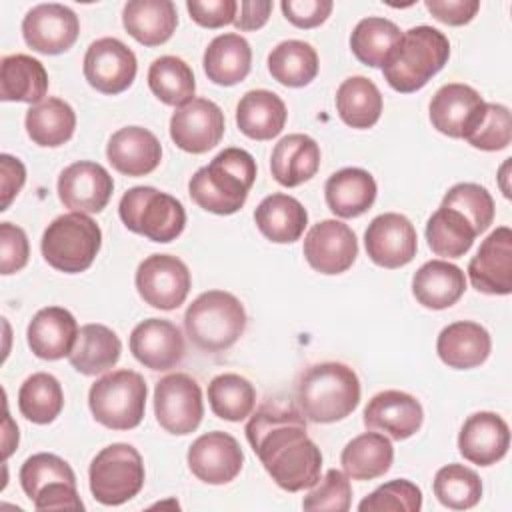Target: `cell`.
I'll return each instance as SVG.
<instances>
[{
  "mask_svg": "<svg viewBox=\"0 0 512 512\" xmlns=\"http://www.w3.org/2000/svg\"><path fill=\"white\" fill-rule=\"evenodd\" d=\"M298 410L316 424L350 416L360 402V380L342 362H320L306 368L296 384Z\"/></svg>",
  "mask_w": 512,
  "mask_h": 512,
  "instance_id": "cell-3",
  "label": "cell"
},
{
  "mask_svg": "<svg viewBox=\"0 0 512 512\" xmlns=\"http://www.w3.org/2000/svg\"><path fill=\"white\" fill-rule=\"evenodd\" d=\"M320 168V146L306 134H288L272 150L270 170L286 188L308 182Z\"/></svg>",
  "mask_w": 512,
  "mask_h": 512,
  "instance_id": "cell-28",
  "label": "cell"
},
{
  "mask_svg": "<svg viewBox=\"0 0 512 512\" xmlns=\"http://www.w3.org/2000/svg\"><path fill=\"white\" fill-rule=\"evenodd\" d=\"M394 460L392 442L380 432H364L352 438L340 456L344 474L352 480H374L384 476Z\"/></svg>",
  "mask_w": 512,
  "mask_h": 512,
  "instance_id": "cell-36",
  "label": "cell"
},
{
  "mask_svg": "<svg viewBox=\"0 0 512 512\" xmlns=\"http://www.w3.org/2000/svg\"><path fill=\"white\" fill-rule=\"evenodd\" d=\"M246 438L272 480L288 492L320 480L322 452L306 434L304 414L292 404L264 402L246 424Z\"/></svg>",
  "mask_w": 512,
  "mask_h": 512,
  "instance_id": "cell-1",
  "label": "cell"
},
{
  "mask_svg": "<svg viewBox=\"0 0 512 512\" xmlns=\"http://www.w3.org/2000/svg\"><path fill=\"white\" fill-rule=\"evenodd\" d=\"M440 206H448L464 214L478 234L488 230L494 220V200L490 192L474 182L454 184L444 194Z\"/></svg>",
  "mask_w": 512,
  "mask_h": 512,
  "instance_id": "cell-47",
  "label": "cell"
},
{
  "mask_svg": "<svg viewBox=\"0 0 512 512\" xmlns=\"http://www.w3.org/2000/svg\"><path fill=\"white\" fill-rule=\"evenodd\" d=\"M240 14H236L234 26L238 30H258L262 28L272 12V2L270 0H242L238 4Z\"/></svg>",
  "mask_w": 512,
  "mask_h": 512,
  "instance_id": "cell-57",
  "label": "cell"
},
{
  "mask_svg": "<svg viewBox=\"0 0 512 512\" xmlns=\"http://www.w3.org/2000/svg\"><path fill=\"white\" fill-rule=\"evenodd\" d=\"M422 420V404L402 390L378 392L364 408V426L386 432L392 440H406L414 436L420 430Z\"/></svg>",
  "mask_w": 512,
  "mask_h": 512,
  "instance_id": "cell-21",
  "label": "cell"
},
{
  "mask_svg": "<svg viewBox=\"0 0 512 512\" xmlns=\"http://www.w3.org/2000/svg\"><path fill=\"white\" fill-rule=\"evenodd\" d=\"M122 24L136 42L160 46L178 26L176 6L170 0H130L122 10Z\"/></svg>",
  "mask_w": 512,
  "mask_h": 512,
  "instance_id": "cell-27",
  "label": "cell"
},
{
  "mask_svg": "<svg viewBox=\"0 0 512 512\" xmlns=\"http://www.w3.org/2000/svg\"><path fill=\"white\" fill-rule=\"evenodd\" d=\"M336 110L344 124L372 128L382 114V94L366 76H350L336 90Z\"/></svg>",
  "mask_w": 512,
  "mask_h": 512,
  "instance_id": "cell-38",
  "label": "cell"
},
{
  "mask_svg": "<svg viewBox=\"0 0 512 512\" xmlns=\"http://www.w3.org/2000/svg\"><path fill=\"white\" fill-rule=\"evenodd\" d=\"M364 246L370 260L382 268H400L412 262L418 250V236L414 224L396 212L376 216L366 232Z\"/></svg>",
  "mask_w": 512,
  "mask_h": 512,
  "instance_id": "cell-17",
  "label": "cell"
},
{
  "mask_svg": "<svg viewBox=\"0 0 512 512\" xmlns=\"http://www.w3.org/2000/svg\"><path fill=\"white\" fill-rule=\"evenodd\" d=\"M352 504V488L350 480L344 472L330 468L324 478H320L314 488L304 496V510H332L346 512Z\"/></svg>",
  "mask_w": 512,
  "mask_h": 512,
  "instance_id": "cell-50",
  "label": "cell"
},
{
  "mask_svg": "<svg viewBox=\"0 0 512 512\" xmlns=\"http://www.w3.org/2000/svg\"><path fill=\"white\" fill-rule=\"evenodd\" d=\"M450 58V42L444 32L432 26H414L406 30L382 66L384 80L396 92L410 94L428 84Z\"/></svg>",
  "mask_w": 512,
  "mask_h": 512,
  "instance_id": "cell-4",
  "label": "cell"
},
{
  "mask_svg": "<svg viewBox=\"0 0 512 512\" xmlns=\"http://www.w3.org/2000/svg\"><path fill=\"white\" fill-rule=\"evenodd\" d=\"M130 352L150 370H170L184 358V338L180 328L164 318H148L134 326Z\"/></svg>",
  "mask_w": 512,
  "mask_h": 512,
  "instance_id": "cell-20",
  "label": "cell"
},
{
  "mask_svg": "<svg viewBox=\"0 0 512 512\" xmlns=\"http://www.w3.org/2000/svg\"><path fill=\"white\" fill-rule=\"evenodd\" d=\"M106 158L116 172L138 178L158 168L162 146L150 130L142 126H124L110 136Z\"/></svg>",
  "mask_w": 512,
  "mask_h": 512,
  "instance_id": "cell-23",
  "label": "cell"
},
{
  "mask_svg": "<svg viewBox=\"0 0 512 512\" xmlns=\"http://www.w3.org/2000/svg\"><path fill=\"white\" fill-rule=\"evenodd\" d=\"M254 222L270 242L292 244L304 234L308 212L294 196L276 192L256 206Z\"/></svg>",
  "mask_w": 512,
  "mask_h": 512,
  "instance_id": "cell-32",
  "label": "cell"
},
{
  "mask_svg": "<svg viewBox=\"0 0 512 512\" xmlns=\"http://www.w3.org/2000/svg\"><path fill=\"white\" fill-rule=\"evenodd\" d=\"M48 92L44 64L28 54H10L0 64V98L4 102L38 104Z\"/></svg>",
  "mask_w": 512,
  "mask_h": 512,
  "instance_id": "cell-34",
  "label": "cell"
},
{
  "mask_svg": "<svg viewBox=\"0 0 512 512\" xmlns=\"http://www.w3.org/2000/svg\"><path fill=\"white\" fill-rule=\"evenodd\" d=\"M224 112L208 98H192L170 118L172 142L190 154L212 150L224 136Z\"/></svg>",
  "mask_w": 512,
  "mask_h": 512,
  "instance_id": "cell-13",
  "label": "cell"
},
{
  "mask_svg": "<svg viewBox=\"0 0 512 512\" xmlns=\"http://www.w3.org/2000/svg\"><path fill=\"white\" fill-rule=\"evenodd\" d=\"M154 414L158 424L170 434L186 436L194 432L204 416L198 382L184 372L160 378L154 386Z\"/></svg>",
  "mask_w": 512,
  "mask_h": 512,
  "instance_id": "cell-10",
  "label": "cell"
},
{
  "mask_svg": "<svg viewBox=\"0 0 512 512\" xmlns=\"http://www.w3.org/2000/svg\"><path fill=\"white\" fill-rule=\"evenodd\" d=\"M76 336V318L62 306H48L38 310L26 330L30 350L42 360H60L70 356Z\"/></svg>",
  "mask_w": 512,
  "mask_h": 512,
  "instance_id": "cell-24",
  "label": "cell"
},
{
  "mask_svg": "<svg viewBox=\"0 0 512 512\" xmlns=\"http://www.w3.org/2000/svg\"><path fill=\"white\" fill-rule=\"evenodd\" d=\"M420 508L422 490L406 478H396L378 486L358 504L360 512H418Z\"/></svg>",
  "mask_w": 512,
  "mask_h": 512,
  "instance_id": "cell-49",
  "label": "cell"
},
{
  "mask_svg": "<svg viewBox=\"0 0 512 512\" xmlns=\"http://www.w3.org/2000/svg\"><path fill=\"white\" fill-rule=\"evenodd\" d=\"M136 54L118 38H98L84 56V78L102 94H120L136 78Z\"/></svg>",
  "mask_w": 512,
  "mask_h": 512,
  "instance_id": "cell-12",
  "label": "cell"
},
{
  "mask_svg": "<svg viewBox=\"0 0 512 512\" xmlns=\"http://www.w3.org/2000/svg\"><path fill=\"white\" fill-rule=\"evenodd\" d=\"M192 286L188 266L172 254H152L136 270L140 298L158 310H174L184 304Z\"/></svg>",
  "mask_w": 512,
  "mask_h": 512,
  "instance_id": "cell-11",
  "label": "cell"
},
{
  "mask_svg": "<svg viewBox=\"0 0 512 512\" xmlns=\"http://www.w3.org/2000/svg\"><path fill=\"white\" fill-rule=\"evenodd\" d=\"M190 472L206 484H228L232 482L244 464V452L234 436L222 430L206 432L198 436L188 448Z\"/></svg>",
  "mask_w": 512,
  "mask_h": 512,
  "instance_id": "cell-15",
  "label": "cell"
},
{
  "mask_svg": "<svg viewBox=\"0 0 512 512\" xmlns=\"http://www.w3.org/2000/svg\"><path fill=\"white\" fill-rule=\"evenodd\" d=\"M466 290L462 268L446 260H430L422 264L412 278L414 298L430 310H444L456 304Z\"/></svg>",
  "mask_w": 512,
  "mask_h": 512,
  "instance_id": "cell-29",
  "label": "cell"
},
{
  "mask_svg": "<svg viewBox=\"0 0 512 512\" xmlns=\"http://www.w3.org/2000/svg\"><path fill=\"white\" fill-rule=\"evenodd\" d=\"M144 476L140 452L124 442L102 448L88 468L90 492L104 506H120L134 498L144 486Z\"/></svg>",
  "mask_w": 512,
  "mask_h": 512,
  "instance_id": "cell-9",
  "label": "cell"
},
{
  "mask_svg": "<svg viewBox=\"0 0 512 512\" xmlns=\"http://www.w3.org/2000/svg\"><path fill=\"white\" fill-rule=\"evenodd\" d=\"M284 18L296 28H316L326 22L334 4L332 0H282Z\"/></svg>",
  "mask_w": 512,
  "mask_h": 512,
  "instance_id": "cell-53",
  "label": "cell"
},
{
  "mask_svg": "<svg viewBox=\"0 0 512 512\" xmlns=\"http://www.w3.org/2000/svg\"><path fill=\"white\" fill-rule=\"evenodd\" d=\"M304 256L320 274H342L358 256L356 234L340 220H322L308 230Z\"/></svg>",
  "mask_w": 512,
  "mask_h": 512,
  "instance_id": "cell-18",
  "label": "cell"
},
{
  "mask_svg": "<svg viewBox=\"0 0 512 512\" xmlns=\"http://www.w3.org/2000/svg\"><path fill=\"white\" fill-rule=\"evenodd\" d=\"M146 382L128 368L98 378L88 392V406L96 422L110 430L136 428L146 410Z\"/></svg>",
  "mask_w": 512,
  "mask_h": 512,
  "instance_id": "cell-7",
  "label": "cell"
},
{
  "mask_svg": "<svg viewBox=\"0 0 512 512\" xmlns=\"http://www.w3.org/2000/svg\"><path fill=\"white\" fill-rule=\"evenodd\" d=\"M80 34V20L64 4H38L22 20L24 42L40 54H62L74 46Z\"/></svg>",
  "mask_w": 512,
  "mask_h": 512,
  "instance_id": "cell-14",
  "label": "cell"
},
{
  "mask_svg": "<svg viewBox=\"0 0 512 512\" xmlns=\"http://www.w3.org/2000/svg\"><path fill=\"white\" fill-rule=\"evenodd\" d=\"M492 340L484 326L470 320H458L442 328L436 340V352L448 368L468 370L486 362Z\"/></svg>",
  "mask_w": 512,
  "mask_h": 512,
  "instance_id": "cell-26",
  "label": "cell"
},
{
  "mask_svg": "<svg viewBox=\"0 0 512 512\" xmlns=\"http://www.w3.org/2000/svg\"><path fill=\"white\" fill-rule=\"evenodd\" d=\"M102 246L100 226L82 212H68L54 218L42 234V256L60 272L78 274L92 266Z\"/></svg>",
  "mask_w": 512,
  "mask_h": 512,
  "instance_id": "cell-6",
  "label": "cell"
},
{
  "mask_svg": "<svg viewBox=\"0 0 512 512\" xmlns=\"http://www.w3.org/2000/svg\"><path fill=\"white\" fill-rule=\"evenodd\" d=\"M20 486L24 494L34 500L42 488L52 482H72L76 484V474L66 460L50 452H38L26 458L20 468Z\"/></svg>",
  "mask_w": 512,
  "mask_h": 512,
  "instance_id": "cell-48",
  "label": "cell"
},
{
  "mask_svg": "<svg viewBox=\"0 0 512 512\" xmlns=\"http://www.w3.org/2000/svg\"><path fill=\"white\" fill-rule=\"evenodd\" d=\"M120 352L122 342L112 328L104 324H84L78 330L68 360L76 372L84 376H96L116 366Z\"/></svg>",
  "mask_w": 512,
  "mask_h": 512,
  "instance_id": "cell-35",
  "label": "cell"
},
{
  "mask_svg": "<svg viewBox=\"0 0 512 512\" xmlns=\"http://www.w3.org/2000/svg\"><path fill=\"white\" fill-rule=\"evenodd\" d=\"M256 180V160L242 148H224L188 182L190 198L206 212L228 216L238 212Z\"/></svg>",
  "mask_w": 512,
  "mask_h": 512,
  "instance_id": "cell-2",
  "label": "cell"
},
{
  "mask_svg": "<svg viewBox=\"0 0 512 512\" xmlns=\"http://www.w3.org/2000/svg\"><path fill=\"white\" fill-rule=\"evenodd\" d=\"M208 80L218 86H234L242 82L252 66V48L248 40L236 32L216 36L202 58Z\"/></svg>",
  "mask_w": 512,
  "mask_h": 512,
  "instance_id": "cell-33",
  "label": "cell"
},
{
  "mask_svg": "<svg viewBox=\"0 0 512 512\" xmlns=\"http://www.w3.org/2000/svg\"><path fill=\"white\" fill-rule=\"evenodd\" d=\"M476 236L470 220L448 206H440L426 222V240L436 256L460 258L472 248Z\"/></svg>",
  "mask_w": 512,
  "mask_h": 512,
  "instance_id": "cell-39",
  "label": "cell"
},
{
  "mask_svg": "<svg viewBox=\"0 0 512 512\" xmlns=\"http://www.w3.org/2000/svg\"><path fill=\"white\" fill-rule=\"evenodd\" d=\"M0 168H2V208L0 210H6L14 200V196L20 192V188L24 186L26 168L18 158L10 154L0 156Z\"/></svg>",
  "mask_w": 512,
  "mask_h": 512,
  "instance_id": "cell-56",
  "label": "cell"
},
{
  "mask_svg": "<svg viewBox=\"0 0 512 512\" xmlns=\"http://www.w3.org/2000/svg\"><path fill=\"white\" fill-rule=\"evenodd\" d=\"M120 220L152 242H172L186 226V212L178 198L152 186H134L120 198Z\"/></svg>",
  "mask_w": 512,
  "mask_h": 512,
  "instance_id": "cell-8",
  "label": "cell"
},
{
  "mask_svg": "<svg viewBox=\"0 0 512 512\" xmlns=\"http://www.w3.org/2000/svg\"><path fill=\"white\" fill-rule=\"evenodd\" d=\"M268 72L282 86H308L318 74V54L304 40H284L270 50Z\"/></svg>",
  "mask_w": 512,
  "mask_h": 512,
  "instance_id": "cell-41",
  "label": "cell"
},
{
  "mask_svg": "<svg viewBox=\"0 0 512 512\" xmlns=\"http://www.w3.org/2000/svg\"><path fill=\"white\" fill-rule=\"evenodd\" d=\"M186 8L190 18L204 28H222L234 24L238 2L236 0H188Z\"/></svg>",
  "mask_w": 512,
  "mask_h": 512,
  "instance_id": "cell-52",
  "label": "cell"
},
{
  "mask_svg": "<svg viewBox=\"0 0 512 512\" xmlns=\"http://www.w3.org/2000/svg\"><path fill=\"white\" fill-rule=\"evenodd\" d=\"M32 502L36 510H84L76 484L72 482H52Z\"/></svg>",
  "mask_w": 512,
  "mask_h": 512,
  "instance_id": "cell-54",
  "label": "cell"
},
{
  "mask_svg": "<svg viewBox=\"0 0 512 512\" xmlns=\"http://www.w3.org/2000/svg\"><path fill=\"white\" fill-rule=\"evenodd\" d=\"M208 402L212 412L228 422H240L254 410L256 390L240 374H218L208 384Z\"/></svg>",
  "mask_w": 512,
  "mask_h": 512,
  "instance_id": "cell-44",
  "label": "cell"
},
{
  "mask_svg": "<svg viewBox=\"0 0 512 512\" xmlns=\"http://www.w3.org/2000/svg\"><path fill=\"white\" fill-rule=\"evenodd\" d=\"M152 94L168 106H184L194 98L196 82L192 68L178 56H160L148 68Z\"/></svg>",
  "mask_w": 512,
  "mask_h": 512,
  "instance_id": "cell-42",
  "label": "cell"
},
{
  "mask_svg": "<svg viewBox=\"0 0 512 512\" xmlns=\"http://www.w3.org/2000/svg\"><path fill=\"white\" fill-rule=\"evenodd\" d=\"M376 180L364 168H342L324 186L328 208L340 218H356L376 200Z\"/></svg>",
  "mask_w": 512,
  "mask_h": 512,
  "instance_id": "cell-30",
  "label": "cell"
},
{
  "mask_svg": "<svg viewBox=\"0 0 512 512\" xmlns=\"http://www.w3.org/2000/svg\"><path fill=\"white\" fill-rule=\"evenodd\" d=\"M400 38H402V32L392 20L380 18V16H368L354 26L350 34V48H352V54L362 64L372 68H382L392 56V52L396 50Z\"/></svg>",
  "mask_w": 512,
  "mask_h": 512,
  "instance_id": "cell-40",
  "label": "cell"
},
{
  "mask_svg": "<svg viewBox=\"0 0 512 512\" xmlns=\"http://www.w3.org/2000/svg\"><path fill=\"white\" fill-rule=\"evenodd\" d=\"M434 496L446 508L468 510L482 498V480L464 464H446L434 476Z\"/></svg>",
  "mask_w": 512,
  "mask_h": 512,
  "instance_id": "cell-45",
  "label": "cell"
},
{
  "mask_svg": "<svg viewBox=\"0 0 512 512\" xmlns=\"http://www.w3.org/2000/svg\"><path fill=\"white\" fill-rule=\"evenodd\" d=\"M470 146L486 152L508 148L512 140V118L504 104L484 102L482 110L462 136Z\"/></svg>",
  "mask_w": 512,
  "mask_h": 512,
  "instance_id": "cell-46",
  "label": "cell"
},
{
  "mask_svg": "<svg viewBox=\"0 0 512 512\" xmlns=\"http://www.w3.org/2000/svg\"><path fill=\"white\" fill-rule=\"evenodd\" d=\"M30 140L44 148L66 144L76 128L74 108L60 98H44L28 108L24 118Z\"/></svg>",
  "mask_w": 512,
  "mask_h": 512,
  "instance_id": "cell-37",
  "label": "cell"
},
{
  "mask_svg": "<svg viewBox=\"0 0 512 512\" xmlns=\"http://www.w3.org/2000/svg\"><path fill=\"white\" fill-rule=\"evenodd\" d=\"M64 408L60 382L48 372L28 376L18 390V410L34 424H50Z\"/></svg>",
  "mask_w": 512,
  "mask_h": 512,
  "instance_id": "cell-43",
  "label": "cell"
},
{
  "mask_svg": "<svg viewBox=\"0 0 512 512\" xmlns=\"http://www.w3.org/2000/svg\"><path fill=\"white\" fill-rule=\"evenodd\" d=\"M112 192L114 180L98 162H74L58 176V198L72 212L98 214L106 208Z\"/></svg>",
  "mask_w": 512,
  "mask_h": 512,
  "instance_id": "cell-16",
  "label": "cell"
},
{
  "mask_svg": "<svg viewBox=\"0 0 512 512\" xmlns=\"http://www.w3.org/2000/svg\"><path fill=\"white\" fill-rule=\"evenodd\" d=\"M28 256H30V246H28L26 232L12 222H2L0 224V272L8 276L22 270L28 262Z\"/></svg>",
  "mask_w": 512,
  "mask_h": 512,
  "instance_id": "cell-51",
  "label": "cell"
},
{
  "mask_svg": "<svg viewBox=\"0 0 512 512\" xmlns=\"http://www.w3.org/2000/svg\"><path fill=\"white\" fill-rule=\"evenodd\" d=\"M424 6L438 22L448 26H464L476 16L480 2L478 0H426Z\"/></svg>",
  "mask_w": 512,
  "mask_h": 512,
  "instance_id": "cell-55",
  "label": "cell"
},
{
  "mask_svg": "<svg viewBox=\"0 0 512 512\" xmlns=\"http://www.w3.org/2000/svg\"><path fill=\"white\" fill-rule=\"evenodd\" d=\"M184 328L196 348L222 352L244 334L246 310L234 294L208 290L186 308Z\"/></svg>",
  "mask_w": 512,
  "mask_h": 512,
  "instance_id": "cell-5",
  "label": "cell"
},
{
  "mask_svg": "<svg viewBox=\"0 0 512 512\" xmlns=\"http://www.w3.org/2000/svg\"><path fill=\"white\" fill-rule=\"evenodd\" d=\"M286 104L272 90H248L236 106V124L252 140H272L286 124Z\"/></svg>",
  "mask_w": 512,
  "mask_h": 512,
  "instance_id": "cell-31",
  "label": "cell"
},
{
  "mask_svg": "<svg viewBox=\"0 0 512 512\" xmlns=\"http://www.w3.org/2000/svg\"><path fill=\"white\" fill-rule=\"evenodd\" d=\"M468 278L484 294L506 296L512 292V230L508 226L486 236L468 264Z\"/></svg>",
  "mask_w": 512,
  "mask_h": 512,
  "instance_id": "cell-19",
  "label": "cell"
},
{
  "mask_svg": "<svg viewBox=\"0 0 512 512\" xmlns=\"http://www.w3.org/2000/svg\"><path fill=\"white\" fill-rule=\"evenodd\" d=\"M510 448V428L496 412H476L466 418L458 434V450L464 460L478 466H492Z\"/></svg>",
  "mask_w": 512,
  "mask_h": 512,
  "instance_id": "cell-22",
  "label": "cell"
},
{
  "mask_svg": "<svg viewBox=\"0 0 512 512\" xmlns=\"http://www.w3.org/2000/svg\"><path fill=\"white\" fill-rule=\"evenodd\" d=\"M482 106L484 100L472 86L450 82L438 88L432 96L430 122L440 134L450 138H462Z\"/></svg>",
  "mask_w": 512,
  "mask_h": 512,
  "instance_id": "cell-25",
  "label": "cell"
}]
</instances>
